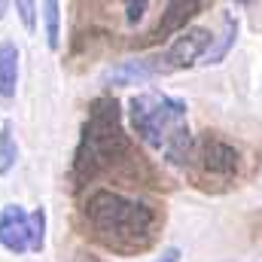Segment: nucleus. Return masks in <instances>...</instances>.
I'll list each match as a JSON object with an SVG mask.
<instances>
[{
	"mask_svg": "<svg viewBox=\"0 0 262 262\" xmlns=\"http://www.w3.org/2000/svg\"><path fill=\"white\" fill-rule=\"evenodd\" d=\"M116 174L125 183H149V186H162L159 174L152 171V165L137 152L131 134L122 125V107L113 95H98L95 101H89V113L85 122L79 128V140L73 149V162H70V189L82 192L85 186H92L98 177Z\"/></svg>",
	"mask_w": 262,
	"mask_h": 262,
	"instance_id": "obj_1",
	"label": "nucleus"
},
{
	"mask_svg": "<svg viewBox=\"0 0 262 262\" xmlns=\"http://www.w3.org/2000/svg\"><path fill=\"white\" fill-rule=\"evenodd\" d=\"M85 229L95 244L116 256H140L156 247L165 213L119 189H92L82 204Z\"/></svg>",
	"mask_w": 262,
	"mask_h": 262,
	"instance_id": "obj_2",
	"label": "nucleus"
},
{
	"mask_svg": "<svg viewBox=\"0 0 262 262\" xmlns=\"http://www.w3.org/2000/svg\"><path fill=\"white\" fill-rule=\"evenodd\" d=\"M186 101L168 92H140L128 101V119L137 140L149 149H159L168 165L189 168L195 134L189 131Z\"/></svg>",
	"mask_w": 262,
	"mask_h": 262,
	"instance_id": "obj_3",
	"label": "nucleus"
},
{
	"mask_svg": "<svg viewBox=\"0 0 262 262\" xmlns=\"http://www.w3.org/2000/svg\"><path fill=\"white\" fill-rule=\"evenodd\" d=\"M189 168L201 180V189H226L241 174V149L216 131H201L195 134Z\"/></svg>",
	"mask_w": 262,
	"mask_h": 262,
	"instance_id": "obj_4",
	"label": "nucleus"
},
{
	"mask_svg": "<svg viewBox=\"0 0 262 262\" xmlns=\"http://www.w3.org/2000/svg\"><path fill=\"white\" fill-rule=\"evenodd\" d=\"M210 37L213 34L207 28H201V25H192L183 34H177L168 43V49H162L159 55H152L156 58V67H159V76H168V73L195 67L201 61V55L207 52V46H210Z\"/></svg>",
	"mask_w": 262,
	"mask_h": 262,
	"instance_id": "obj_5",
	"label": "nucleus"
},
{
	"mask_svg": "<svg viewBox=\"0 0 262 262\" xmlns=\"http://www.w3.org/2000/svg\"><path fill=\"white\" fill-rule=\"evenodd\" d=\"M207 6L210 3H204V0H171V3H165L162 18L156 21V28H149L143 37H137L134 46L137 49H149V46H159V43L174 40L177 34L186 31V25L195 18L201 9H207Z\"/></svg>",
	"mask_w": 262,
	"mask_h": 262,
	"instance_id": "obj_6",
	"label": "nucleus"
},
{
	"mask_svg": "<svg viewBox=\"0 0 262 262\" xmlns=\"http://www.w3.org/2000/svg\"><path fill=\"white\" fill-rule=\"evenodd\" d=\"M0 247L6 253H31V213L21 204L0 207Z\"/></svg>",
	"mask_w": 262,
	"mask_h": 262,
	"instance_id": "obj_7",
	"label": "nucleus"
},
{
	"mask_svg": "<svg viewBox=\"0 0 262 262\" xmlns=\"http://www.w3.org/2000/svg\"><path fill=\"white\" fill-rule=\"evenodd\" d=\"M159 76V67L156 58H128V61H116L104 70L101 82L110 85V89H122V85H137V82H146V79H156Z\"/></svg>",
	"mask_w": 262,
	"mask_h": 262,
	"instance_id": "obj_8",
	"label": "nucleus"
},
{
	"mask_svg": "<svg viewBox=\"0 0 262 262\" xmlns=\"http://www.w3.org/2000/svg\"><path fill=\"white\" fill-rule=\"evenodd\" d=\"M238 34H241V21H238V15H235L232 9H226V12L220 15V34L210 37V46H207V52L201 55L198 64L210 67V64L226 61V55H229V52L235 49V43H238Z\"/></svg>",
	"mask_w": 262,
	"mask_h": 262,
	"instance_id": "obj_9",
	"label": "nucleus"
},
{
	"mask_svg": "<svg viewBox=\"0 0 262 262\" xmlns=\"http://www.w3.org/2000/svg\"><path fill=\"white\" fill-rule=\"evenodd\" d=\"M18 46L12 40H3L0 43V98L3 101H12L15 92H18Z\"/></svg>",
	"mask_w": 262,
	"mask_h": 262,
	"instance_id": "obj_10",
	"label": "nucleus"
},
{
	"mask_svg": "<svg viewBox=\"0 0 262 262\" xmlns=\"http://www.w3.org/2000/svg\"><path fill=\"white\" fill-rule=\"evenodd\" d=\"M40 15H43V31H46V46L52 52L61 49V3L58 0H46L40 3Z\"/></svg>",
	"mask_w": 262,
	"mask_h": 262,
	"instance_id": "obj_11",
	"label": "nucleus"
},
{
	"mask_svg": "<svg viewBox=\"0 0 262 262\" xmlns=\"http://www.w3.org/2000/svg\"><path fill=\"white\" fill-rule=\"evenodd\" d=\"M15 165H18V143H15V134H12V122L3 119L0 122V177L15 171Z\"/></svg>",
	"mask_w": 262,
	"mask_h": 262,
	"instance_id": "obj_12",
	"label": "nucleus"
},
{
	"mask_svg": "<svg viewBox=\"0 0 262 262\" xmlns=\"http://www.w3.org/2000/svg\"><path fill=\"white\" fill-rule=\"evenodd\" d=\"M46 247V207L31 210V253H43Z\"/></svg>",
	"mask_w": 262,
	"mask_h": 262,
	"instance_id": "obj_13",
	"label": "nucleus"
},
{
	"mask_svg": "<svg viewBox=\"0 0 262 262\" xmlns=\"http://www.w3.org/2000/svg\"><path fill=\"white\" fill-rule=\"evenodd\" d=\"M37 3H31V0H18L15 3V12H18V18H21V25H25V31L28 34H34L37 31Z\"/></svg>",
	"mask_w": 262,
	"mask_h": 262,
	"instance_id": "obj_14",
	"label": "nucleus"
},
{
	"mask_svg": "<svg viewBox=\"0 0 262 262\" xmlns=\"http://www.w3.org/2000/svg\"><path fill=\"white\" fill-rule=\"evenodd\" d=\"M146 9H149V3H146V0H140V3H134V0H131V3H125V21H128V25L140 21Z\"/></svg>",
	"mask_w": 262,
	"mask_h": 262,
	"instance_id": "obj_15",
	"label": "nucleus"
},
{
	"mask_svg": "<svg viewBox=\"0 0 262 262\" xmlns=\"http://www.w3.org/2000/svg\"><path fill=\"white\" fill-rule=\"evenodd\" d=\"M180 256H183V253H180V247H165V250H162L152 262H180Z\"/></svg>",
	"mask_w": 262,
	"mask_h": 262,
	"instance_id": "obj_16",
	"label": "nucleus"
},
{
	"mask_svg": "<svg viewBox=\"0 0 262 262\" xmlns=\"http://www.w3.org/2000/svg\"><path fill=\"white\" fill-rule=\"evenodd\" d=\"M82 262H104V259H98V256H92V253H85V256H82Z\"/></svg>",
	"mask_w": 262,
	"mask_h": 262,
	"instance_id": "obj_17",
	"label": "nucleus"
},
{
	"mask_svg": "<svg viewBox=\"0 0 262 262\" xmlns=\"http://www.w3.org/2000/svg\"><path fill=\"white\" fill-rule=\"evenodd\" d=\"M3 12H6V3H3V0H0V18H3Z\"/></svg>",
	"mask_w": 262,
	"mask_h": 262,
	"instance_id": "obj_18",
	"label": "nucleus"
}]
</instances>
